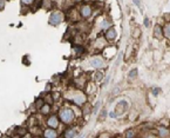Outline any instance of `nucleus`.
<instances>
[{
  "mask_svg": "<svg viewBox=\"0 0 170 138\" xmlns=\"http://www.w3.org/2000/svg\"><path fill=\"white\" fill-rule=\"evenodd\" d=\"M42 105H43V99H41V98L37 99V101H35V106H37L38 109H40Z\"/></svg>",
  "mask_w": 170,
  "mask_h": 138,
  "instance_id": "nucleus-19",
  "label": "nucleus"
},
{
  "mask_svg": "<svg viewBox=\"0 0 170 138\" xmlns=\"http://www.w3.org/2000/svg\"><path fill=\"white\" fill-rule=\"evenodd\" d=\"M68 17H69V19L72 20H77V12L75 10H71L68 12Z\"/></svg>",
  "mask_w": 170,
  "mask_h": 138,
  "instance_id": "nucleus-13",
  "label": "nucleus"
},
{
  "mask_svg": "<svg viewBox=\"0 0 170 138\" xmlns=\"http://www.w3.org/2000/svg\"><path fill=\"white\" fill-rule=\"evenodd\" d=\"M126 136H127V137H132V136H134V132H132V130H128Z\"/></svg>",
  "mask_w": 170,
  "mask_h": 138,
  "instance_id": "nucleus-26",
  "label": "nucleus"
},
{
  "mask_svg": "<svg viewBox=\"0 0 170 138\" xmlns=\"http://www.w3.org/2000/svg\"><path fill=\"white\" fill-rule=\"evenodd\" d=\"M162 32H163V36H164V37L169 38V37H170V26H169V24H166V25H164V31H162Z\"/></svg>",
  "mask_w": 170,
  "mask_h": 138,
  "instance_id": "nucleus-15",
  "label": "nucleus"
},
{
  "mask_svg": "<svg viewBox=\"0 0 170 138\" xmlns=\"http://www.w3.org/2000/svg\"><path fill=\"white\" fill-rule=\"evenodd\" d=\"M47 124H48V126H49V128L55 129V128H57V125H59V119L57 118V116H52V117H49V118H48Z\"/></svg>",
  "mask_w": 170,
  "mask_h": 138,
  "instance_id": "nucleus-7",
  "label": "nucleus"
},
{
  "mask_svg": "<svg viewBox=\"0 0 170 138\" xmlns=\"http://www.w3.org/2000/svg\"><path fill=\"white\" fill-rule=\"evenodd\" d=\"M41 7H43V8H51L52 7V1L51 0H42Z\"/></svg>",
  "mask_w": 170,
  "mask_h": 138,
  "instance_id": "nucleus-14",
  "label": "nucleus"
},
{
  "mask_svg": "<svg viewBox=\"0 0 170 138\" xmlns=\"http://www.w3.org/2000/svg\"><path fill=\"white\" fill-rule=\"evenodd\" d=\"M106 39L108 41H113V40L116 39V31L114 28H109L108 32L106 33Z\"/></svg>",
  "mask_w": 170,
  "mask_h": 138,
  "instance_id": "nucleus-8",
  "label": "nucleus"
},
{
  "mask_svg": "<svg viewBox=\"0 0 170 138\" xmlns=\"http://www.w3.org/2000/svg\"><path fill=\"white\" fill-rule=\"evenodd\" d=\"M108 26H110V24H109L108 21H106V20H105V21L101 24V27H102V28H107Z\"/></svg>",
  "mask_w": 170,
  "mask_h": 138,
  "instance_id": "nucleus-24",
  "label": "nucleus"
},
{
  "mask_svg": "<svg viewBox=\"0 0 170 138\" xmlns=\"http://www.w3.org/2000/svg\"><path fill=\"white\" fill-rule=\"evenodd\" d=\"M99 105H100V103L97 101V103H96V105H95V107H94V109H93V112H96V110L99 109Z\"/></svg>",
  "mask_w": 170,
  "mask_h": 138,
  "instance_id": "nucleus-30",
  "label": "nucleus"
},
{
  "mask_svg": "<svg viewBox=\"0 0 170 138\" xmlns=\"http://www.w3.org/2000/svg\"><path fill=\"white\" fill-rule=\"evenodd\" d=\"M136 76H137V70L136 69H134L132 71L129 72V78H135Z\"/></svg>",
  "mask_w": 170,
  "mask_h": 138,
  "instance_id": "nucleus-20",
  "label": "nucleus"
},
{
  "mask_svg": "<svg viewBox=\"0 0 170 138\" xmlns=\"http://www.w3.org/2000/svg\"><path fill=\"white\" fill-rule=\"evenodd\" d=\"M91 65L94 67V69H101L105 66V61L101 59V58H93L91 60Z\"/></svg>",
  "mask_w": 170,
  "mask_h": 138,
  "instance_id": "nucleus-5",
  "label": "nucleus"
},
{
  "mask_svg": "<svg viewBox=\"0 0 170 138\" xmlns=\"http://www.w3.org/2000/svg\"><path fill=\"white\" fill-rule=\"evenodd\" d=\"M141 36V30L138 28V27H136L135 30H134V32H132V37L134 38H138Z\"/></svg>",
  "mask_w": 170,
  "mask_h": 138,
  "instance_id": "nucleus-18",
  "label": "nucleus"
},
{
  "mask_svg": "<svg viewBox=\"0 0 170 138\" xmlns=\"http://www.w3.org/2000/svg\"><path fill=\"white\" fill-rule=\"evenodd\" d=\"M43 136H45V137H47V138H55L57 136V131H55V130H53V128H51V129L45 130Z\"/></svg>",
  "mask_w": 170,
  "mask_h": 138,
  "instance_id": "nucleus-9",
  "label": "nucleus"
},
{
  "mask_svg": "<svg viewBox=\"0 0 170 138\" xmlns=\"http://www.w3.org/2000/svg\"><path fill=\"white\" fill-rule=\"evenodd\" d=\"M154 36H155V38H157V39H161V38L163 37L162 27H161L160 25H156V26H155V28H154Z\"/></svg>",
  "mask_w": 170,
  "mask_h": 138,
  "instance_id": "nucleus-10",
  "label": "nucleus"
},
{
  "mask_svg": "<svg viewBox=\"0 0 170 138\" xmlns=\"http://www.w3.org/2000/svg\"><path fill=\"white\" fill-rule=\"evenodd\" d=\"M106 117H107V111H106V110H102V111H101V115H100V117H99V119H100V120H102V119H105Z\"/></svg>",
  "mask_w": 170,
  "mask_h": 138,
  "instance_id": "nucleus-21",
  "label": "nucleus"
},
{
  "mask_svg": "<svg viewBox=\"0 0 170 138\" xmlns=\"http://www.w3.org/2000/svg\"><path fill=\"white\" fill-rule=\"evenodd\" d=\"M158 134H160V137H169V130L167 128H160Z\"/></svg>",
  "mask_w": 170,
  "mask_h": 138,
  "instance_id": "nucleus-12",
  "label": "nucleus"
},
{
  "mask_svg": "<svg viewBox=\"0 0 170 138\" xmlns=\"http://www.w3.org/2000/svg\"><path fill=\"white\" fill-rule=\"evenodd\" d=\"M75 1H80V0H75Z\"/></svg>",
  "mask_w": 170,
  "mask_h": 138,
  "instance_id": "nucleus-36",
  "label": "nucleus"
},
{
  "mask_svg": "<svg viewBox=\"0 0 170 138\" xmlns=\"http://www.w3.org/2000/svg\"><path fill=\"white\" fill-rule=\"evenodd\" d=\"M40 111L42 115H48L51 112V105L49 104H43L41 107H40Z\"/></svg>",
  "mask_w": 170,
  "mask_h": 138,
  "instance_id": "nucleus-11",
  "label": "nucleus"
},
{
  "mask_svg": "<svg viewBox=\"0 0 170 138\" xmlns=\"http://www.w3.org/2000/svg\"><path fill=\"white\" fill-rule=\"evenodd\" d=\"M83 113H85V115L91 113V109H89V106H87V109H86V110H83Z\"/></svg>",
  "mask_w": 170,
  "mask_h": 138,
  "instance_id": "nucleus-27",
  "label": "nucleus"
},
{
  "mask_svg": "<svg viewBox=\"0 0 170 138\" xmlns=\"http://www.w3.org/2000/svg\"><path fill=\"white\" fill-rule=\"evenodd\" d=\"M62 20H63V14L60 11H55L52 13V16L49 18V24L51 25H59L62 22Z\"/></svg>",
  "mask_w": 170,
  "mask_h": 138,
  "instance_id": "nucleus-2",
  "label": "nucleus"
},
{
  "mask_svg": "<svg viewBox=\"0 0 170 138\" xmlns=\"http://www.w3.org/2000/svg\"><path fill=\"white\" fill-rule=\"evenodd\" d=\"M100 137H109V135H107V134H102V135H100Z\"/></svg>",
  "mask_w": 170,
  "mask_h": 138,
  "instance_id": "nucleus-32",
  "label": "nucleus"
},
{
  "mask_svg": "<svg viewBox=\"0 0 170 138\" xmlns=\"http://www.w3.org/2000/svg\"><path fill=\"white\" fill-rule=\"evenodd\" d=\"M101 77H102V73H101V72H97V75H96V80H99Z\"/></svg>",
  "mask_w": 170,
  "mask_h": 138,
  "instance_id": "nucleus-31",
  "label": "nucleus"
},
{
  "mask_svg": "<svg viewBox=\"0 0 170 138\" xmlns=\"http://www.w3.org/2000/svg\"><path fill=\"white\" fill-rule=\"evenodd\" d=\"M25 134H26V130H25V129H22V128L18 129V135H19V136H25Z\"/></svg>",
  "mask_w": 170,
  "mask_h": 138,
  "instance_id": "nucleus-23",
  "label": "nucleus"
},
{
  "mask_svg": "<svg viewBox=\"0 0 170 138\" xmlns=\"http://www.w3.org/2000/svg\"><path fill=\"white\" fill-rule=\"evenodd\" d=\"M134 2H135L136 5H138V6H141V4H140V1H138V0H134Z\"/></svg>",
  "mask_w": 170,
  "mask_h": 138,
  "instance_id": "nucleus-35",
  "label": "nucleus"
},
{
  "mask_svg": "<svg viewBox=\"0 0 170 138\" xmlns=\"http://www.w3.org/2000/svg\"><path fill=\"white\" fill-rule=\"evenodd\" d=\"M73 101L75 103L76 105H83L86 103V96L82 93V92H77L75 93V96L73 97Z\"/></svg>",
  "mask_w": 170,
  "mask_h": 138,
  "instance_id": "nucleus-3",
  "label": "nucleus"
},
{
  "mask_svg": "<svg viewBox=\"0 0 170 138\" xmlns=\"http://www.w3.org/2000/svg\"><path fill=\"white\" fill-rule=\"evenodd\" d=\"M144 24H146V26H149V20L146 19L144 20Z\"/></svg>",
  "mask_w": 170,
  "mask_h": 138,
  "instance_id": "nucleus-34",
  "label": "nucleus"
},
{
  "mask_svg": "<svg viewBox=\"0 0 170 138\" xmlns=\"http://www.w3.org/2000/svg\"><path fill=\"white\" fill-rule=\"evenodd\" d=\"M43 101H46L47 104L52 105V104L54 103V99H53V97H52L51 95H47V96H46V98H45V100H43Z\"/></svg>",
  "mask_w": 170,
  "mask_h": 138,
  "instance_id": "nucleus-17",
  "label": "nucleus"
},
{
  "mask_svg": "<svg viewBox=\"0 0 170 138\" xmlns=\"http://www.w3.org/2000/svg\"><path fill=\"white\" fill-rule=\"evenodd\" d=\"M160 91H161L160 89H154V92H152V93L156 96V95H158V92H160Z\"/></svg>",
  "mask_w": 170,
  "mask_h": 138,
  "instance_id": "nucleus-29",
  "label": "nucleus"
},
{
  "mask_svg": "<svg viewBox=\"0 0 170 138\" xmlns=\"http://www.w3.org/2000/svg\"><path fill=\"white\" fill-rule=\"evenodd\" d=\"M126 107H127V103L124 101V100H121L117 105H116V109H115V113H116V116H120V115H122L123 112H124V110H126Z\"/></svg>",
  "mask_w": 170,
  "mask_h": 138,
  "instance_id": "nucleus-4",
  "label": "nucleus"
},
{
  "mask_svg": "<svg viewBox=\"0 0 170 138\" xmlns=\"http://www.w3.org/2000/svg\"><path fill=\"white\" fill-rule=\"evenodd\" d=\"M110 117H112V118H115V117H116V113H115V112H112V113H110Z\"/></svg>",
  "mask_w": 170,
  "mask_h": 138,
  "instance_id": "nucleus-33",
  "label": "nucleus"
},
{
  "mask_svg": "<svg viewBox=\"0 0 170 138\" xmlns=\"http://www.w3.org/2000/svg\"><path fill=\"white\" fill-rule=\"evenodd\" d=\"M5 6V0H0V10H2Z\"/></svg>",
  "mask_w": 170,
  "mask_h": 138,
  "instance_id": "nucleus-28",
  "label": "nucleus"
},
{
  "mask_svg": "<svg viewBox=\"0 0 170 138\" xmlns=\"http://www.w3.org/2000/svg\"><path fill=\"white\" fill-rule=\"evenodd\" d=\"M91 14H92V8H91V6L83 5V6L81 7V16H82L83 18H88V17H91Z\"/></svg>",
  "mask_w": 170,
  "mask_h": 138,
  "instance_id": "nucleus-6",
  "label": "nucleus"
},
{
  "mask_svg": "<svg viewBox=\"0 0 170 138\" xmlns=\"http://www.w3.org/2000/svg\"><path fill=\"white\" fill-rule=\"evenodd\" d=\"M120 90H121V87H120V86H116V87H114V89H113V96H116V95H118Z\"/></svg>",
  "mask_w": 170,
  "mask_h": 138,
  "instance_id": "nucleus-22",
  "label": "nucleus"
},
{
  "mask_svg": "<svg viewBox=\"0 0 170 138\" xmlns=\"http://www.w3.org/2000/svg\"><path fill=\"white\" fill-rule=\"evenodd\" d=\"M76 136V132L74 129H69L68 131L65 132V137H75Z\"/></svg>",
  "mask_w": 170,
  "mask_h": 138,
  "instance_id": "nucleus-16",
  "label": "nucleus"
},
{
  "mask_svg": "<svg viewBox=\"0 0 170 138\" xmlns=\"http://www.w3.org/2000/svg\"><path fill=\"white\" fill-rule=\"evenodd\" d=\"M60 119H61L63 123L69 124V123H72V122H73V119H74V113H73V111H72V110L63 109V110H61V111H60Z\"/></svg>",
  "mask_w": 170,
  "mask_h": 138,
  "instance_id": "nucleus-1",
  "label": "nucleus"
},
{
  "mask_svg": "<svg viewBox=\"0 0 170 138\" xmlns=\"http://www.w3.org/2000/svg\"><path fill=\"white\" fill-rule=\"evenodd\" d=\"M22 1V4H26V5H31L34 0H21Z\"/></svg>",
  "mask_w": 170,
  "mask_h": 138,
  "instance_id": "nucleus-25",
  "label": "nucleus"
}]
</instances>
